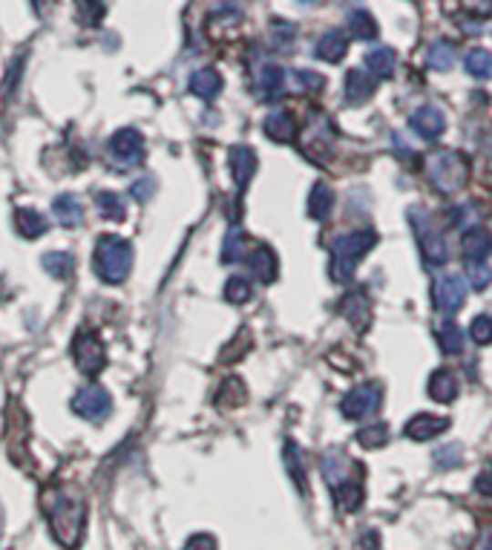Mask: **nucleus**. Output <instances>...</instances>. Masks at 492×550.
<instances>
[{"mask_svg":"<svg viewBox=\"0 0 492 550\" xmlns=\"http://www.w3.org/2000/svg\"><path fill=\"white\" fill-rule=\"evenodd\" d=\"M437 337H441V349L446 355H458L464 349V332L458 328V323L444 320L441 328H437Z\"/></svg>","mask_w":492,"mask_h":550,"instance_id":"33","label":"nucleus"},{"mask_svg":"<svg viewBox=\"0 0 492 550\" xmlns=\"http://www.w3.org/2000/svg\"><path fill=\"white\" fill-rule=\"evenodd\" d=\"M228 164H231V176L240 188H245L251 176L257 173V153H253L248 144H236L228 153Z\"/></svg>","mask_w":492,"mask_h":550,"instance_id":"17","label":"nucleus"},{"mask_svg":"<svg viewBox=\"0 0 492 550\" xmlns=\"http://www.w3.org/2000/svg\"><path fill=\"white\" fill-rule=\"evenodd\" d=\"M476 219H478V211H469V205H461V213L455 216V223L469 231V223H476Z\"/></svg>","mask_w":492,"mask_h":550,"instance_id":"48","label":"nucleus"},{"mask_svg":"<svg viewBox=\"0 0 492 550\" xmlns=\"http://www.w3.org/2000/svg\"><path fill=\"white\" fill-rule=\"evenodd\" d=\"M366 69L374 78H392L397 69V55L392 47H374L366 52Z\"/></svg>","mask_w":492,"mask_h":550,"instance_id":"24","label":"nucleus"},{"mask_svg":"<svg viewBox=\"0 0 492 550\" xmlns=\"http://www.w3.org/2000/svg\"><path fill=\"white\" fill-rule=\"evenodd\" d=\"M190 93L202 101H213L219 93H222V76L216 69L205 67V69H196L190 76Z\"/></svg>","mask_w":492,"mask_h":550,"instance_id":"20","label":"nucleus"},{"mask_svg":"<svg viewBox=\"0 0 492 550\" xmlns=\"http://www.w3.org/2000/svg\"><path fill=\"white\" fill-rule=\"evenodd\" d=\"M380 403H383L380 383L369 380V383H360V387H354L349 395H345L340 400V410H343V415L349 418V420H360V418L374 415L380 410Z\"/></svg>","mask_w":492,"mask_h":550,"instance_id":"7","label":"nucleus"},{"mask_svg":"<svg viewBox=\"0 0 492 550\" xmlns=\"http://www.w3.org/2000/svg\"><path fill=\"white\" fill-rule=\"evenodd\" d=\"M78 6L87 12V15H84L87 26H98L101 15H104V4H101V0H78Z\"/></svg>","mask_w":492,"mask_h":550,"instance_id":"44","label":"nucleus"},{"mask_svg":"<svg viewBox=\"0 0 492 550\" xmlns=\"http://www.w3.org/2000/svg\"><path fill=\"white\" fill-rule=\"evenodd\" d=\"M323 84H325V78L320 76V72H314V69H291V72H285V87L294 89L297 96H302V93H320Z\"/></svg>","mask_w":492,"mask_h":550,"instance_id":"28","label":"nucleus"},{"mask_svg":"<svg viewBox=\"0 0 492 550\" xmlns=\"http://www.w3.org/2000/svg\"><path fill=\"white\" fill-rule=\"evenodd\" d=\"M469 337H472V343H478V346L492 343V317L481 315V317L472 320V326H469Z\"/></svg>","mask_w":492,"mask_h":550,"instance_id":"41","label":"nucleus"},{"mask_svg":"<svg viewBox=\"0 0 492 550\" xmlns=\"http://www.w3.org/2000/svg\"><path fill=\"white\" fill-rule=\"evenodd\" d=\"M345 52H349V38H345L340 29H328L323 38L317 41V58H323L328 64L343 61Z\"/></svg>","mask_w":492,"mask_h":550,"instance_id":"23","label":"nucleus"},{"mask_svg":"<svg viewBox=\"0 0 492 550\" xmlns=\"http://www.w3.org/2000/svg\"><path fill=\"white\" fill-rule=\"evenodd\" d=\"M52 211H55V216H58V223L64 225V228H76L81 219H84V208H81V202L76 199V196H58L55 199V205H52Z\"/></svg>","mask_w":492,"mask_h":550,"instance_id":"31","label":"nucleus"},{"mask_svg":"<svg viewBox=\"0 0 492 550\" xmlns=\"http://www.w3.org/2000/svg\"><path fill=\"white\" fill-rule=\"evenodd\" d=\"M93 265H96V277L101 283L118 285L130 277V271H133V245L127 243L124 236L107 233L96 243Z\"/></svg>","mask_w":492,"mask_h":550,"instance_id":"3","label":"nucleus"},{"mask_svg":"<svg viewBox=\"0 0 492 550\" xmlns=\"http://www.w3.org/2000/svg\"><path fill=\"white\" fill-rule=\"evenodd\" d=\"M432 300L441 315H455V311H461V306L466 300V280L461 274H441L432 285Z\"/></svg>","mask_w":492,"mask_h":550,"instance_id":"8","label":"nucleus"},{"mask_svg":"<svg viewBox=\"0 0 492 550\" xmlns=\"http://www.w3.org/2000/svg\"><path fill=\"white\" fill-rule=\"evenodd\" d=\"M386 441H389V427L383 424H369V427H363L360 432H357V444L360 447H366V450H377V447H386Z\"/></svg>","mask_w":492,"mask_h":550,"instance_id":"34","label":"nucleus"},{"mask_svg":"<svg viewBox=\"0 0 492 550\" xmlns=\"http://www.w3.org/2000/svg\"><path fill=\"white\" fill-rule=\"evenodd\" d=\"M464 67H466V72H469L472 78H478V81L489 78V76H492V52H487V49H472V52H466Z\"/></svg>","mask_w":492,"mask_h":550,"instance_id":"32","label":"nucleus"},{"mask_svg":"<svg viewBox=\"0 0 492 550\" xmlns=\"http://www.w3.org/2000/svg\"><path fill=\"white\" fill-rule=\"evenodd\" d=\"M15 225H17V231L26 236V240H38V236H44L49 231L46 216L41 211H35V208H17Z\"/></svg>","mask_w":492,"mask_h":550,"instance_id":"27","label":"nucleus"},{"mask_svg":"<svg viewBox=\"0 0 492 550\" xmlns=\"http://www.w3.org/2000/svg\"><path fill=\"white\" fill-rule=\"evenodd\" d=\"M377 89V78L369 69H349L345 76V101L349 104H366Z\"/></svg>","mask_w":492,"mask_h":550,"instance_id":"16","label":"nucleus"},{"mask_svg":"<svg viewBox=\"0 0 492 550\" xmlns=\"http://www.w3.org/2000/svg\"><path fill=\"white\" fill-rule=\"evenodd\" d=\"M466 277L472 288H487L492 283V268L487 263H466Z\"/></svg>","mask_w":492,"mask_h":550,"instance_id":"40","label":"nucleus"},{"mask_svg":"<svg viewBox=\"0 0 492 550\" xmlns=\"http://www.w3.org/2000/svg\"><path fill=\"white\" fill-rule=\"evenodd\" d=\"M429 395L437 403H452L455 398H458V380H455V375L446 372V369L435 372L429 378Z\"/></svg>","mask_w":492,"mask_h":550,"instance_id":"30","label":"nucleus"},{"mask_svg":"<svg viewBox=\"0 0 492 550\" xmlns=\"http://www.w3.org/2000/svg\"><path fill=\"white\" fill-rule=\"evenodd\" d=\"M41 510L55 542L67 550H76L84 539V527H87V502L81 493L72 487L52 484L44 490Z\"/></svg>","mask_w":492,"mask_h":550,"instance_id":"1","label":"nucleus"},{"mask_svg":"<svg viewBox=\"0 0 492 550\" xmlns=\"http://www.w3.org/2000/svg\"><path fill=\"white\" fill-rule=\"evenodd\" d=\"M340 311H343V317L352 323V328H357V332H366L369 323H372V300L366 297V291L363 288L349 291L340 303Z\"/></svg>","mask_w":492,"mask_h":550,"instance_id":"11","label":"nucleus"},{"mask_svg":"<svg viewBox=\"0 0 492 550\" xmlns=\"http://www.w3.org/2000/svg\"><path fill=\"white\" fill-rule=\"evenodd\" d=\"M360 545L366 547V550H380V536L374 534L372 527H366V530L360 534Z\"/></svg>","mask_w":492,"mask_h":550,"instance_id":"47","label":"nucleus"},{"mask_svg":"<svg viewBox=\"0 0 492 550\" xmlns=\"http://www.w3.org/2000/svg\"><path fill=\"white\" fill-rule=\"evenodd\" d=\"M282 458H285V470L291 475V482H294V487L305 496V493H308V475H305V464H302V450L291 441V438L282 447Z\"/></svg>","mask_w":492,"mask_h":550,"instance_id":"25","label":"nucleus"},{"mask_svg":"<svg viewBox=\"0 0 492 550\" xmlns=\"http://www.w3.org/2000/svg\"><path fill=\"white\" fill-rule=\"evenodd\" d=\"M332 208H334V191L325 185V182H317L308 193V216L314 219V223H323V219L332 216Z\"/></svg>","mask_w":492,"mask_h":550,"instance_id":"26","label":"nucleus"},{"mask_svg":"<svg viewBox=\"0 0 492 550\" xmlns=\"http://www.w3.org/2000/svg\"><path fill=\"white\" fill-rule=\"evenodd\" d=\"M245 254V231L242 228H231L225 236V245H222V260L225 263H236L242 260Z\"/></svg>","mask_w":492,"mask_h":550,"instance_id":"39","label":"nucleus"},{"mask_svg":"<svg viewBox=\"0 0 492 550\" xmlns=\"http://www.w3.org/2000/svg\"><path fill=\"white\" fill-rule=\"evenodd\" d=\"M271 35H273V41H277L280 47H288L291 41H294L297 29H294V24H288V21H273Z\"/></svg>","mask_w":492,"mask_h":550,"instance_id":"43","label":"nucleus"},{"mask_svg":"<svg viewBox=\"0 0 492 550\" xmlns=\"http://www.w3.org/2000/svg\"><path fill=\"white\" fill-rule=\"evenodd\" d=\"M251 280L248 277H228V283H225V300L228 303H233V306H242V303H248L251 300Z\"/></svg>","mask_w":492,"mask_h":550,"instance_id":"38","label":"nucleus"},{"mask_svg":"<svg viewBox=\"0 0 492 550\" xmlns=\"http://www.w3.org/2000/svg\"><path fill=\"white\" fill-rule=\"evenodd\" d=\"M113 410V400H109L107 389L104 387H96V383H89V387L78 389L76 398H72V412L84 420H104L107 412Z\"/></svg>","mask_w":492,"mask_h":550,"instance_id":"9","label":"nucleus"},{"mask_svg":"<svg viewBox=\"0 0 492 550\" xmlns=\"http://www.w3.org/2000/svg\"><path fill=\"white\" fill-rule=\"evenodd\" d=\"M472 550H492V524L481 530V536H478V542H476V547H472Z\"/></svg>","mask_w":492,"mask_h":550,"instance_id":"49","label":"nucleus"},{"mask_svg":"<svg viewBox=\"0 0 492 550\" xmlns=\"http://www.w3.org/2000/svg\"><path fill=\"white\" fill-rule=\"evenodd\" d=\"M461 251L466 256V263H484L489 251H492V236L484 228H469L461 240Z\"/></svg>","mask_w":492,"mask_h":550,"instance_id":"19","label":"nucleus"},{"mask_svg":"<svg viewBox=\"0 0 492 550\" xmlns=\"http://www.w3.org/2000/svg\"><path fill=\"white\" fill-rule=\"evenodd\" d=\"M374 245H377V231H372V228H357V231L337 236L332 245V265H328L332 280L349 283L354 277L357 265L363 263V256H366Z\"/></svg>","mask_w":492,"mask_h":550,"instance_id":"2","label":"nucleus"},{"mask_svg":"<svg viewBox=\"0 0 492 550\" xmlns=\"http://www.w3.org/2000/svg\"><path fill=\"white\" fill-rule=\"evenodd\" d=\"M435 462L441 470H455L461 464V447L458 444H449V447H441L435 452Z\"/></svg>","mask_w":492,"mask_h":550,"instance_id":"42","label":"nucleus"},{"mask_svg":"<svg viewBox=\"0 0 492 550\" xmlns=\"http://www.w3.org/2000/svg\"><path fill=\"white\" fill-rule=\"evenodd\" d=\"M144 136L133 127H124V130L113 133L109 139V153H113L121 164H138L144 159Z\"/></svg>","mask_w":492,"mask_h":550,"instance_id":"10","label":"nucleus"},{"mask_svg":"<svg viewBox=\"0 0 492 550\" xmlns=\"http://www.w3.org/2000/svg\"><path fill=\"white\" fill-rule=\"evenodd\" d=\"M345 24H349L352 38H357V41H374V38H377V21H374V15L366 12V9L349 12Z\"/></svg>","mask_w":492,"mask_h":550,"instance_id":"29","label":"nucleus"},{"mask_svg":"<svg viewBox=\"0 0 492 550\" xmlns=\"http://www.w3.org/2000/svg\"><path fill=\"white\" fill-rule=\"evenodd\" d=\"M409 124H412V130L421 136V139H426V141H432V139H437L444 130H446V119H444V113L437 107H432V104H424V107H417L415 113L409 116Z\"/></svg>","mask_w":492,"mask_h":550,"instance_id":"14","label":"nucleus"},{"mask_svg":"<svg viewBox=\"0 0 492 550\" xmlns=\"http://www.w3.org/2000/svg\"><path fill=\"white\" fill-rule=\"evenodd\" d=\"M449 430V418H441V415H432V412H421L415 415L409 424H406V438H412V441H432V438H437L441 432Z\"/></svg>","mask_w":492,"mask_h":550,"instance_id":"15","label":"nucleus"},{"mask_svg":"<svg viewBox=\"0 0 492 550\" xmlns=\"http://www.w3.org/2000/svg\"><path fill=\"white\" fill-rule=\"evenodd\" d=\"M185 550H219V545L210 534H196L185 542Z\"/></svg>","mask_w":492,"mask_h":550,"instance_id":"45","label":"nucleus"},{"mask_svg":"<svg viewBox=\"0 0 492 550\" xmlns=\"http://www.w3.org/2000/svg\"><path fill=\"white\" fill-rule=\"evenodd\" d=\"M262 127H265V136L271 141H277V144H291L297 139V121H294V116L288 113V109H277V113H271Z\"/></svg>","mask_w":492,"mask_h":550,"instance_id":"18","label":"nucleus"},{"mask_svg":"<svg viewBox=\"0 0 492 550\" xmlns=\"http://www.w3.org/2000/svg\"><path fill=\"white\" fill-rule=\"evenodd\" d=\"M429 67L435 72H449L455 67V47H449L444 41L432 44V49H429Z\"/></svg>","mask_w":492,"mask_h":550,"instance_id":"37","label":"nucleus"},{"mask_svg":"<svg viewBox=\"0 0 492 550\" xmlns=\"http://www.w3.org/2000/svg\"><path fill=\"white\" fill-rule=\"evenodd\" d=\"M96 205H98V213L104 219H113V223H121V219L127 216L124 211V199L118 193H98L96 196Z\"/></svg>","mask_w":492,"mask_h":550,"instance_id":"35","label":"nucleus"},{"mask_svg":"<svg viewBox=\"0 0 492 550\" xmlns=\"http://www.w3.org/2000/svg\"><path fill=\"white\" fill-rule=\"evenodd\" d=\"M320 467H323V479H325L328 490H334L337 484H343L345 479H349V475H352L360 464H354L352 458L345 455L343 450H325Z\"/></svg>","mask_w":492,"mask_h":550,"instance_id":"13","label":"nucleus"},{"mask_svg":"<svg viewBox=\"0 0 492 550\" xmlns=\"http://www.w3.org/2000/svg\"><path fill=\"white\" fill-rule=\"evenodd\" d=\"M72 256L69 254H64V251H49L46 256H44V268L52 274L55 280H67L69 274H72Z\"/></svg>","mask_w":492,"mask_h":550,"instance_id":"36","label":"nucleus"},{"mask_svg":"<svg viewBox=\"0 0 492 550\" xmlns=\"http://www.w3.org/2000/svg\"><path fill=\"white\" fill-rule=\"evenodd\" d=\"M409 223L415 228L417 243H421V251L426 256L429 265H441L449 260V240L446 233L437 228L435 216L424 208H409Z\"/></svg>","mask_w":492,"mask_h":550,"instance_id":"5","label":"nucleus"},{"mask_svg":"<svg viewBox=\"0 0 492 550\" xmlns=\"http://www.w3.org/2000/svg\"><path fill=\"white\" fill-rule=\"evenodd\" d=\"M248 265H251L253 277H257L260 283H273V280H277V274H280L277 254H273L268 245H260L257 251H253L251 260H248Z\"/></svg>","mask_w":492,"mask_h":550,"instance_id":"22","label":"nucleus"},{"mask_svg":"<svg viewBox=\"0 0 492 550\" xmlns=\"http://www.w3.org/2000/svg\"><path fill=\"white\" fill-rule=\"evenodd\" d=\"M257 89H260V99L265 101L277 99L285 89V69L277 64H262L257 69Z\"/></svg>","mask_w":492,"mask_h":550,"instance_id":"21","label":"nucleus"},{"mask_svg":"<svg viewBox=\"0 0 492 550\" xmlns=\"http://www.w3.org/2000/svg\"><path fill=\"white\" fill-rule=\"evenodd\" d=\"M332 496L337 502V507L343 513H357L363 507V499H366V487H363V467H357L349 479H345L343 484H337L332 490Z\"/></svg>","mask_w":492,"mask_h":550,"instance_id":"12","label":"nucleus"},{"mask_svg":"<svg viewBox=\"0 0 492 550\" xmlns=\"http://www.w3.org/2000/svg\"><path fill=\"white\" fill-rule=\"evenodd\" d=\"M476 490L481 496H489L492 499V464H487L478 475H476Z\"/></svg>","mask_w":492,"mask_h":550,"instance_id":"46","label":"nucleus"},{"mask_svg":"<svg viewBox=\"0 0 492 550\" xmlns=\"http://www.w3.org/2000/svg\"><path fill=\"white\" fill-rule=\"evenodd\" d=\"M424 168L435 191H441L446 196L464 191L469 182V161L458 150H435L426 156Z\"/></svg>","mask_w":492,"mask_h":550,"instance_id":"4","label":"nucleus"},{"mask_svg":"<svg viewBox=\"0 0 492 550\" xmlns=\"http://www.w3.org/2000/svg\"><path fill=\"white\" fill-rule=\"evenodd\" d=\"M72 360H76L78 372L84 375H101V369L107 366V349L96 332H81L76 340H72Z\"/></svg>","mask_w":492,"mask_h":550,"instance_id":"6","label":"nucleus"}]
</instances>
